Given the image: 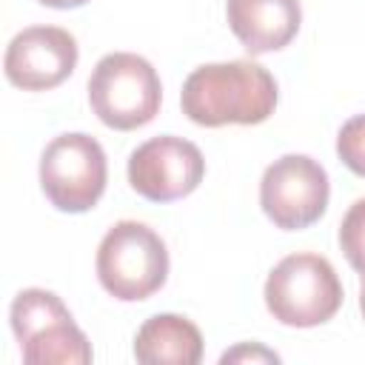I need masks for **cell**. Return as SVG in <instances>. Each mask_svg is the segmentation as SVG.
<instances>
[{"mask_svg": "<svg viewBox=\"0 0 365 365\" xmlns=\"http://www.w3.org/2000/svg\"><path fill=\"white\" fill-rule=\"evenodd\" d=\"M339 248L345 259L365 274V197L345 211L339 225Z\"/></svg>", "mask_w": 365, "mask_h": 365, "instance_id": "obj_13", "label": "cell"}, {"mask_svg": "<svg viewBox=\"0 0 365 365\" xmlns=\"http://www.w3.org/2000/svg\"><path fill=\"white\" fill-rule=\"evenodd\" d=\"M71 311L63 305V299L46 288H26L11 302V331L20 345H26L31 336L43 334L46 328L57 322H68Z\"/></svg>", "mask_w": 365, "mask_h": 365, "instance_id": "obj_12", "label": "cell"}, {"mask_svg": "<svg viewBox=\"0 0 365 365\" xmlns=\"http://www.w3.org/2000/svg\"><path fill=\"white\" fill-rule=\"evenodd\" d=\"M336 154L354 174L365 177V114H356L342 123L336 134Z\"/></svg>", "mask_w": 365, "mask_h": 365, "instance_id": "obj_14", "label": "cell"}, {"mask_svg": "<svg viewBox=\"0 0 365 365\" xmlns=\"http://www.w3.org/2000/svg\"><path fill=\"white\" fill-rule=\"evenodd\" d=\"M106 151L88 134H60L40 157V185L48 202L68 214L97 205L106 191Z\"/></svg>", "mask_w": 365, "mask_h": 365, "instance_id": "obj_5", "label": "cell"}, {"mask_svg": "<svg viewBox=\"0 0 365 365\" xmlns=\"http://www.w3.org/2000/svg\"><path fill=\"white\" fill-rule=\"evenodd\" d=\"M359 311L365 317V274H362V288H359Z\"/></svg>", "mask_w": 365, "mask_h": 365, "instance_id": "obj_17", "label": "cell"}, {"mask_svg": "<svg viewBox=\"0 0 365 365\" xmlns=\"http://www.w3.org/2000/svg\"><path fill=\"white\" fill-rule=\"evenodd\" d=\"M77 66V40L60 26H29L6 48V77L23 91H48Z\"/></svg>", "mask_w": 365, "mask_h": 365, "instance_id": "obj_8", "label": "cell"}, {"mask_svg": "<svg viewBox=\"0 0 365 365\" xmlns=\"http://www.w3.org/2000/svg\"><path fill=\"white\" fill-rule=\"evenodd\" d=\"M331 182L325 168L305 154L274 160L259 180V205L265 217L285 231L314 225L328 205Z\"/></svg>", "mask_w": 365, "mask_h": 365, "instance_id": "obj_6", "label": "cell"}, {"mask_svg": "<svg viewBox=\"0 0 365 365\" xmlns=\"http://www.w3.org/2000/svg\"><path fill=\"white\" fill-rule=\"evenodd\" d=\"M225 11L234 37L251 54L288 46L302 23L299 0H228Z\"/></svg>", "mask_w": 365, "mask_h": 365, "instance_id": "obj_9", "label": "cell"}, {"mask_svg": "<svg viewBox=\"0 0 365 365\" xmlns=\"http://www.w3.org/2000/svg\"><path fill=\"white\" fill-rule=\"evenodd\" d=\"M23 348V359L29 365H48V362H60V365H86L91 362V345L86 339V334L74 325V319L68 322H57L51 328H46L43 334L31 336Z\"/></svg>", "mask_w": 365, "mask_h": 365, "instance_id": "obj_11", "label": "cell"}, {"mask_svg": "<svg viewBox=\"0 0 365 365\" xmlns=\"http://www.w3.org/2000/svg\"><path fill=\"white\" fill-rule=\"evenodd\" d=\"M43 6H51V9H77V6H86L88 0H37Z\"/></svg>", "mask_w": 365, "mask_h": 365, "instance_id": "obj_16", "label": "cell"}, {"mask_svg": "<svg viewBox=\"0 0 365 365\" xmlns=\"http://www.w3.org/2000/svg\"><path fill=\"white\" fill-rule=\"evenodd\" d=\"M265 305L282 325L314 328L328 322L342 305V282L319 254H291L265 279Z\"/></svg>", "mask_w": 365, "mask_h": 365, "instance_id": "obj_4", "label": "cell"}, {"mask_svg": "<svg viewBox=\"0 0 365 365\" xmlns=\"http://www.w3.org/2000/svg\"><path fill=\"white\" fill-rule=\"evenodd\" d=\"M163 100V86L154 66L131 51L106 54L88 77V103L97 120L117 131L148 125Z\"/></svg>", "mask_w": 365, "mask_h": 365, "instance_id": "obj_2", "label": "cell"}, {"mask_svg": "<svg viewBox=\"0 0 365 365\" xmlns=\"http://www.w3.org/2000/svg\"><path fill=\"white\" fill-rule=\"evenodd\" d=\"M180 106L191 123L205 128L257 125L277 108V83L268 68L251 60L208 63L185 77Z\"/></svg>", "mask_w": 365, "mask_h": 365, "instance_id": "obj_1", "label": "cell"}, {"mask_svg": "<svg viewBox=\"0 0 365 365\" xmlns=\"http://www.w3.org/2000/svg\"><path fill=\"white\" fill-rule=\"evenodd\" d=\"M205 177L202 151L182 137L163 134L137 145L128 157L131 188L151 202L188 197Z\"/></svg>", "mask_w": 365, "mask_h": 365, "instance_id": "obj_7", "label": "cell"}, {"mask_svg": "<svg viewBox=\"0 0 365 365\" xmlns=\"http://www.w3.org/2000/svg\"><path fill=\"white\" fill-rule=\"evenodd\" d=\"M248 354H251V356H265V359H271V362H277V359H279V356H277V354H271V351H257V354H254V351H248V348H237V351H231V354H222V362L242 359V356H248Z\"/></svg>", "mask_w": 365, "mask_h": 365, "instance_id": "obj_15", "label": "cell"}, {"mask_svg": "<svg viewBox=\"0 0 365 365\" xmlns=\"http://www.w3.org/2000/svg\"><path fill=\"white\" fill-rule=\"evenodd\" d=\"M168 251L160 234L143 222L123 220L106 231L97 248V279L123 302L148 299L165 285Z\"/></svg>", "mask_w": 365, "mask_h": 365, "instance_id": "obj_3", "label": "cell"}, {"mask_svg": "<svg viewBox=\"0 0 365 365\" xmlns=\"http://www.w3.org/2000/svg\"><path fill=\"white\" fill-rule=\"evenodd\" d=\"M134 356L143 365H197L202 359V334L185 317L157 314L140 325Z\"/></svg>", "mask_w": 365, "mask_h": 365, "instance_id": "obj_10", "label": "cell"}]
</instances>
